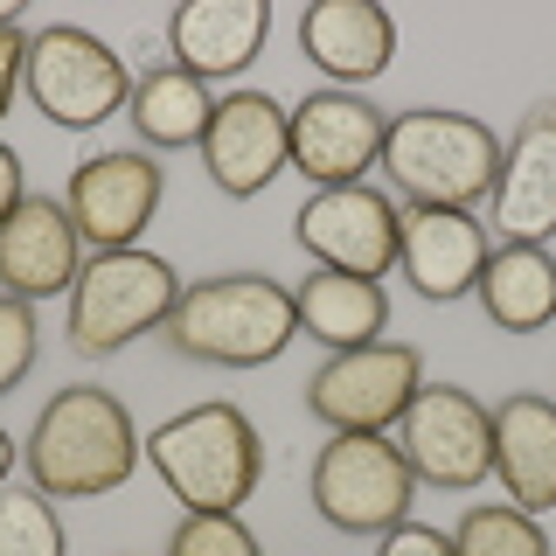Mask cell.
<instances>
[{"instance_id":"6da1fadb","label":"cell","mask_w":556,"mask_h":556,"mask_svg":"<svg viewBox=\"0 0 556 556\" xmlns=\"http://www.w3.org/2000/svg\"><path fill=\"white\" fill-rule=\"evenodd\" d=\"M139 459H147V439H139L126 396L98 390V382L56 390L22 439V466L35 494L49 501H98L112 486H126Z\"/></svg>"},{"instance_id":"7a4b0ae2","label":"cell","mask_w":556,"mask_h":556,"mask_svg":"<svg viewBox=\"0 0 556 556\" xmlns=\"http://www.w3.org/2000/svg\"><path fill=\"white\" fill-rule=\"evenodd\" d=\"M161 341L188 362L208 369H265L300 341V313H292V286L265 271H216L181 286V306L167 313Z\"/></svg>"},{"instance_id":"3957f363","label":"cell","mask_w":556,"mask_h":556,"mask_svg":"<svg viewBox=\"0 0 556 556\" xmlns=\"http://www.w3.org/2000/svg\"><path fill=\"white\" fill-rule=\"evenodd\" d=\"M147 459L188 515H243L265 480V439L237 404H188L147 431Z\"/></svg>"},{"instance_id":"277c9868","label":"cell","mask_w":556,"mask_h":556,"mask_svg":"<svg viewBox=\"0 0 556 556\" xmlns=\"http://www.w3.org/2000/svg\"><path fill=\"white\" fill-rule=\"evenodd\" d=\"M382 167H390L396 195L417 208H480L494 195V174H501V139L473 112L417 104V112L390 118Z\"/></svg>"},{"instance_id":"5b68a950","label":"cell","mask_w":556,"mask_h":556,"mask_svg":"<svg viewBox=\"0 0 556 556\" xmlns=\"http://www.w3.org/2000/svg\"><path fill=\"white\" fill-rule=\"evenodd\" d=\"M181 306V271L161 251L132 243V251H98L84 257L77 286H70V320L63 334L84 362H104L139 334H161L167 313Z\"/></svg>"},{"instance_id":"8992f818","label":"cell","mask_w":556,"mask_h":556,"mask_svg":"<svg viewBox=\"0 0 556 556\" xmlns=\"http://www.w3.org/2000/svg\"><path fill=\"white\" fill-rule=\"evenodd\" d=\"M313 515L341 535H390L396 521H410L417 473L404 445L390 431H327V445L313 452Z\"/></svg>"},{"instance_id":"52a82bcc","label":"cell","mask_w":556,"mask_h":556,"mask_svg":"<svg viewBox=\"0 0 556 556\" xmlns=\"http://www.w3.org/2000/svg\"><path fill=\"white\" fill-rule=\"evenodd\" d=\"M22 91L56 132H91L132 104V70L104 35L77 28V22H49L28 35Z\"/></svg>"},{"instance_id":"ba28073f","label":"cell","mask_w":556,"mask_h":556,"mask_svg":"<svg viewBox=\"0 0 556 556\" xmlns=\"http://www.w3.org/2000/svg\"><path fill=\"white\" fill-rule=\"evenodd\" d=\"M417 390H425V355L382 334L369 348L320 355V369L306 376V410L327 431H396Z\"/></svg>"},{"instance_id":"9c48e42d","label":"cell","mask_w":556,"mask_h":556,"mask_svg":"<svg viewBox=\"0 0 556 556\" xmlns=\"http://www.w3.org/2000/svg\"><path fill=\"white\" fill-rule=\"evenodd\" d=\"M390 439L404 445L417 486L473 494V486L494 473V410H486L473 390H459V382H425Z\"/></svg>"},{"instance_id":"30bf717a","label":"cell","mask_w":556,"mask_h":556,"mask_svg":"<svg viewBox=\"0 0 556 556\" xmlns=\"http://www.w3.org/2000/svg\"><path fill=\"white\" fill-rule=\"evenodd\" d=\"M382 139H390V112L362 91L320 84L286 112V161L313 188H355L369 167H382Z\"/></svg>"},{"instance_id":"8fae6325","label":"cell","mask_w":556,"mask_h":556,"mask_svg":"<svg viewBox=\"0 0 556 556\" xmlns=\"http://www.w3.org/2000/svg\"><path fill=\"white\" fill-rule=\"evenodd\" d=\"M161 195H167V167L153 161L147 147H112V153H91L77 161L63 188V208L77 223L84 251H132L147 237V223L161 216Z\"/></svg>"},{"instance_id":"7c38bea8","label":"cell","mask_w":556,"mask_h":556,"mask_svg":"<svg viewBox=\"0 0 556 556\" xmlns=\"http://www.w3.org/2000/svg\"><path fill=\"white\" fill-rule=\"evenodd\" d=\"M292 237L320 271H355V278H390L396 243H404V208L382 188H313L292 216Z\"/></svg>"},{"instance_id":"4fadbf2b","label":"cell","mask_w":556,"mask_h":556,"mask_svg":"<svg viewBox=\"0 0 556 556\" xmlns=\"http://www.w3.org/2000/svg\"><path fill=\"white\" fill-rule=\"evenodd\" d=\"M202 167L208 181L223 188L230 202H251L286 174V104L271 91H223L216 98V118L202 132Z\"/></svg>"},{"instance_id":"5bb4252c","label":"cell","mask_w":556,"mask_h":556,"mask_svg":"<svg viewBox=\"0 0 556 556\" xmlns=\"http://www.w3.org/2000/svg\"><path fill=\"white\" fill-rule=\"evenodd\" d=\"M486 237L549 243L556 237V104L521 112L515 139L501 147V174L486 195Z\"/></svg>"},{"instance_id":"9a60e30c","label":"cell","mask_w":556,"mask_h":556,"mask_svg":"<svg viewBox=\"0 0 556 556\" xmlns=\"http://www.w3.org/2000/svg\"><path fill=\"white\" fill-rule=\"evenodd\" d=\"M486 257H494V237L473 208H404V243H396V271L417 286V300L452 306L473 300Z\"/></svg>"},{"instance_id":"2e32d148","label":"cell","mask_w":556,"mask_h":556,"mask_svg":"<svg viewBox=\"0 0 556 556\" xmlns=\"http://www.w3.org/2000/svg\"><path fill=\"white\" fill-rule=\"evenodd\" d=\"M84 271V237L70 223V208L56 195H28L0 223V292L8 300H56L77 286Z\"/></svg>"},{"instance_id":"e0dca14e","label":"cell","mask_w":556,"mask_h":556,"mask_svg":"<svg viewBox=\"0 0 556 556\" xmlns=\"http://www.w3.org/2000/svg\"><path fill=\"white\" fill-rule=\"evenodd\" d=\"M265 35H271V8L265 0H181L167 14V49L188 77L223 84L243 77L257 56H265Z\"/></svg>"},{"instance_id":"ac0fdd59","label":"cell","mask_w":556,"mask_h":556,"mask_svg":"<svg viewBox=\"0 0 556 556\" xmlns=\"http://www.w3.org/2000/svg\"><path fill=\"white\" fill-rule=\"evenodd\" d=\"M300 49L320 77H334V91H355L396 63V22L376 0H313L300 14Z\"/></svg>"},{"instance_id":"d6986e66","label":"cell","mask_w":556,"mask_h":556,"mask_svg":"<svg viewBox=\"0 0 556 556\" xmlns=\"http://www.w3.org/2000/svg\"><path fill=\"white\" fill-rule=\"evenodd\" d=\"M494 473L521 515L556 508V396L515 390L494 410Z\"/></svg>"},{"instance_id":"ffe728a7","label":"cell","mask_w":556,"mask_h":556,"mask_svg":"<svg viewBox=\"0 0 556 556\" xmlns=\"http://www.w3.org/2000/svg\"><path fill=\"white\" fill-rule=\"evenodd\" d=\"M292 313H300V334L320 341L327 355L341 348H369L390 327V292L382 278H355V271H320L313 265L300 286H292Z\"/></svg>"},{"instance_id":"44dd1931","label":"cell","mask_w":556,"mask_h":556,"mask_svg":"<svg viewBox=\"0 0 556 556\" xmlns=\"http://www.w3.org/2000/svg\"><path fill=\"white\" fill-rule=\"evenodd\" d=\"M473 300L501 334H543V327H556V257H549V243H494Z\"/></svg>"},{"instance_id":"7402d4cb","label":"cell","mask_w":556,"mask_h":556,"mask_svg":"<svg viewBox=\"0 0 556 556\" xmlns=\"http://www.w3.org/2000/svg\"><path fill=\"white\" fill-rule=\"evenodd\" d=\"M132 132L147 153H181V147H202L208 118H216V84L188 77L181 63H153L147 77H132V104H126Z\"/></svg>"},{"instance_id":"603a6c76","label":"cell","mask_w":556,"mask_h":556,"mask_svg":"<svg viewBox=\"0 0 556 556\" xmlns=\"http://www.w3.org/2000/svg\"><path fill=\"white\" fill-rule=\"evenodd\" d=\"M452 556H549V535L535 515H521L515 501H480V508L459 515L452 529Z\"/></svg>"},{"instance_id":"cb8c5ba5","label":"cell","mask_w":556,"mask_h":556,"mask_svg":"<svg viewBox=\"0 0 556 556\" xmlns=\"http://www.w3.org/2000/svg\"><path fill=\"white\" fill-rule=\"evenodd\" d=\"M0 556H70V535L49 508V494L0 486Z\"/></svg>"},{"instance_id":"d4e9b609","label":"cell","mask_w":556,"mask_h":556,"mask_svg":"<svg viewBox=\"0 0 556 556\" xmlns=\"http://www.w3.org/2000/svg\"><path fill=\"white\" fill-rule=\"evenodd\" d=\"M167 556H265L243 515H181L167 535Z\"/></svg>"},{"instance_id":"484cf974","label":"cell","mask_w":556,"mask_h":556,"mask_svg":"<svg viewBox=\"0 0 556 556\" xmlns=\"http://www.w3.org/2000/svg\"><path fill=\"white\" fill-rule=\"evenodd\" d=\"M28 369H35V306L0 292V396L22 390Z\"/></svg>"},{"instance_id":"4316f807","label":"cell","mask_w":556,"mask_h":556,"mask_svg":"<svg viewBox=\"0 0 556 556\" xmlns=\"http://www.w3.org/2000/svg\"><path fill=\"white\" fill-rule=\"evenodd\" d=\"M376 556H452V535L431 521H396L390 535H376Z\"/></svg>"},{"instance_id":"83f0119b","label":"cell","mask_w":556,"mask_h":556,"mask_svg":"<svg viewBox=\"0 0 556 556\" xmlns=\"http://www.w3.org/2000/svg\"><path fill=\"white\" fill-rule=\"evenodd\" d=\"M22 63H28V35H22V22H0V118L14 112V91H22Z\"/></svg>"},{"instance_id":"f1b7e54d","label":"cell","mask_w":556,"mask_h":556,"mask_svg":"<svg viewBox=\"0 0 556 556\" xmlns=\"http://www.w3.org/2000/svg\"><path fill=\"white\" fill-rule=\"evenodd\" d=\"M28 202V181H22V153L8 147V139H0V223L14 216V208Z\"/></svg>"},{"instance_id":"f546056e","label":"cell","mask_w":556,"mask_h":556,"mask_svg":"<svg viewBox=\"0 0 556 556\" xmlns=\"http://www.w3.org/2000/svg\"><path fill=\"white\" fill-rule=\"evenodd\" d=\"M14 459H22V445L8 439V425H0V486H8V473H14Z\"/></svg>"}]
</instances>
